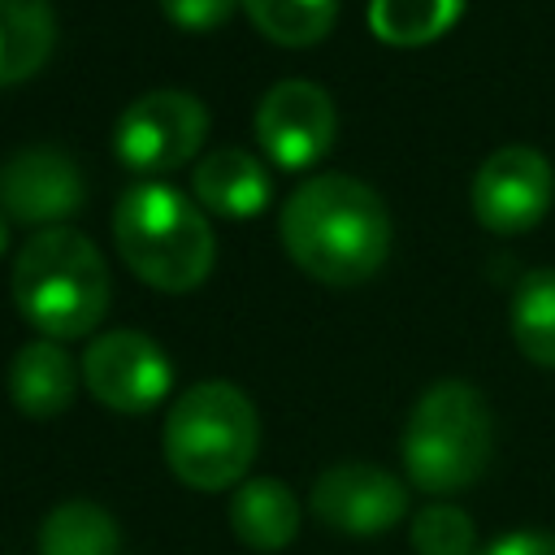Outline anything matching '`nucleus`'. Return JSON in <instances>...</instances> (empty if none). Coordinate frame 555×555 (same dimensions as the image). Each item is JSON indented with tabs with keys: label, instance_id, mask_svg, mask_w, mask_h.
<instances>
[{
	"label": "nucleus",
	"instance_id": "f8f14e48",
	"mask_svg": "<svg viewBox=\"0 0 555 555\" xmlns=\"http://www.w3.org/2000/svg\"><path fill=\"white\" fill-rule=\"evenodd\" d=\"M78 395V364L52 338L26 343L9 364V399L17 412L48 421L61 416Z\"/></svg>",
	"mask_w": 555,
	"mask_h": 555
},
{
	"label": "nucleus",
	"instance_id": "f257e3e1",
	"mask_svg": "<svg viewBox=\"0 0 555 555\" xmlns=\"http://www.w3.org/2000/svg\"><path fill=\"white\" fill-rule=\"evenodd\" d=\"M286 256L325 286L369 282L390 256V212L373 186L347 173L304 178L282 208Z\"/></svg>",
	"mask_w": 555,
	"mask_h": 555
},
{
	"label": "nucleus",
	"instance_id": "39448f33",
	"mask_svg": "<svg viewBox=\"0 0 555 555\" xmlns=\"http://www.w3.org/2000/svg\"><path fill=\"white\" fill-rule=\"evenodd\" d=\"M403 468L408 481L425 494L468 490L494 451V416L477 386L447 377L434 382L403 425Z\"/></svg>",
	"mask_w": 555,
	"mask_h": 555
},
{
	"label": "nucleus",
	"instance_id": "2eb2a0df",
	"mask_svg": "<svg viewBox=\"0 0 555 555\" xmlns=\"http://www.w3.org/2000/svg\"><path fill=\"white\" fill-rule=\"evenodd\" d=\"M56 43V13L48 0H0V87L26 82L43 69Z\"/></svg>",
	"mask_w": 555,
	"mask_h": 555
},
{
	"label": "nucleus",
	"instance_id": "1a4fd4ad",
	"mask_svg": "<svg viewBox=\"0 0 555 555\" xmlns=\"http://www.w3.org/2000/svg\"><path fill=\"white\" fill-rule=\"evenodd\" d=\"M334 100L304 78H286L256 104V139L282 169H312L334 147Z\"/></svg>",
	"mask_w": 555,
	"mask_h": 555
},
{
	"label": "nucleus",
	"instance_id": "5701e85b",
	"mask_svg": "<svg viewBox=\"0 0 555 555\" xmlns=\"http://www.w3.org/2000/svg\"><path fill=\"white\" fill-rule=\"evenodd\" d=\"M4 247H9V221L0 217V256H4Z\"/></svg>",
	"mask_w": 555,
	"mask_h": 555
},
{
	"label": "nucleus",
	"instance_id": "f3484780",
	"mask_svg": "<svg viewBox=\"0 0 555 555\" xmlns=\"http://www.w3.org/2000/svg\"><path fill=\"white\" fill-rule=\"evenodd\" d=\"M512 338L525 360L555 369V269H533L520 278L512 299Z\"/></svg>",
	"mask_w": 555,
	"mask_h": 555
},
{
	"label": "nucleus",
	"instance_id": "20e7f679",
	"mask_svg": "<svg viewBox=\"0 0 555 555\" xmlns=\"http://www.w3.org/2000/svg\"><path fill=\"white\" fill-rule=\"evenodd\" d=\"M165 464L191 490H225L247 477L260 447V416L234 382H195L165 416Z\"/></svg>",
	"mask_w": 555,
	"mask_h": 555
},
{
	"label": "nucleus",
	"instance_id": "4be33fe9",
	"mask_svg": "<svg viewBox=\"0 0 555 555\" xmlns=\"http://www.w3.org/2000/svg\"><path fill=\"white\" fill-rule=\"evenodd\" d=\"M477 555H555V533H546V529H516V533L494 538Z\"/></svg>",
	"mask_w": 555,
	"mask_h": 555
},
{
	"label": "nucleus",
	"instance_id": "f03ea898",
	"mask_svg": "<svg viewBox=\"0 0 555 555\" xmlns=\"http://www.w3.org/2000/svg\"><path fill=\"white\" fill-rule=\"evenodd\" d=\"M113 238L134 278L156 291H195L217 260L212 225L199 204L165 182H134L113 208Z\"/></svg>",
	"mask_w": 555,
	"mask_h": 555
},
{
	"label": "nucleus",
	"instance_id": "6e6552de",
	"mask_svg": "<svg viewBox=\"0 0 555 555\" xmlns=\"http://www.w3.org/2000/svg\"><path fill=\"white\" fill-rule=\"evenodd\" d=\"M468 195H473V212L486 230L520 234L546 217L551 195H555V173L538 147L512 143V147H499L494 156H486Z\"/></svg>",
	"mask_w": 555,
	"mask_h": 555
},
{
	"label": "nucleus",
	"instance_id": "aec40b11",
	"mask_svg": "<svg viewBox=\"0 0 555 555\" xmlns=\"http://www.w3.org/2000/svg\"><path fill=\"white\" fill-rule=\"evenodd\" d=\"M412 546L416 555H473L477 546L473 516L455 503H425L412 516Z\"/></svg>",
	"mask_w": 555,
	"mask_h": 555
},
{
	"label": "nucleus",
	"instance_id": "dca6fc26",
	"mask_svg": "<svg viewBox=\"0 0 555 555\" xmlns=\"http://www.w3.org/2000/svg\"><path fill=\"white\" fill-rule=\"evenodd\" d=\"M117 520L91 499H65L39 525V555H117Z\"/></svg>",
	"mask_w": 555,
	"mask_h": 555
},
{
	"label": "nucleus",
	"instance_id": "0eeeda50",
	"mask_svg": "<svg viewBox=\"0 0 555 555\" xmlns=\"http://www.w3.org/2000/svg\"><path fill=\"white\" fill-rule=\"evenodd\" d=\"M82 382L104 408L139 416V412H152L169 395L173 364L156 338L139 330H108L87 343Z\"/></svg>",
	"mask_w": 555,
	"mask_h": 555
},
{
	"label": "nucleus",
	"instance_id": "6ab92c4d",
	"mask_svg": "<svg viewBox=\"0 0 555 555\" xmlns=\"http://www.w3.org/2000/svg\"><path fill=\"white\" fill-rule=\"evenodd\" d=\"M251 26L282 48H312L334 30L338 0H238Z\"/></svg>",
	"mask_w": 555,
	"mask_h": 555
},
{
	"label": "nucleus",
	"instance_id": "a211bd4d",
	"mask_svg": "<svg viewBox=\"0 0 555 555\" xmlns=\"http://www.w3.org/2000/svg\"><path fill=\"white\" fill-rule=\"evenodd\" d=\"M464 0H373L369 26L390 48H421L447 35L460 17Z\"/></svg>",
	"mask_w": 555,
	"mask_h": 555
},
{
	"label": "nucleus",
	"instance_id": "9d476101",
	"mask_svg": "<svg viewBox=\"0 0 555 555\" xmlns=\"http://www.w3.org/2000/svg\"><path fill=\"white\" fill-rule=\"evenodd\" d=\"M408 512V490L395 473L377 464H334L317 477L312 486V516L347 538H373L386 533L403 520Z\"/></svg>",
	"mask_w": 555,
	"mask_h": 555
},
{
	"label": "nucleus",
	"instance_id": "4468645a",
	"mask_svg": "<svg viewBox=\"0 0 555 555\" xmlns=\"http://www.w3.org/2000/svg\"><path fill=\"white\" fill-rule=\"evenodd\" d=\"M230 529L251 551H282L299 529V503L278 477H247L230 499Z\"/></svg>",
	"mask_w": 555,
	"mask_h": 555
},
{
	"label": "nucleus",
	"instance_id": "423d86ee",
	"mask_svg": "<svg viewBox=\"0 0 555 555\" xmlns=\"http://www.w3.org/2000/svg\"><path fill=\"white\" fill-rule=\"evenodd\" d=\"M208 134V108L191 91H147L126 104L113 130V152L134 173H169L186 165Z\"/></svg>",
	"mask_w": 555,
	"mask_h": 555
},
{
	"label": "nucleus",
	"instance_id": "7ed1b4c3",
	"mask_svg": "<svg viewBox=\"0 0 555 555\" xmlns=\"http://www.w3.org/2000/svg\"><path fill=\"white\" fill-rule=\"evenodd\" d=\"M13 304L43 338H82L108 312V264L100 247L69 225L39 230L13 260Z\"/></svg>",
	"mask_w": 555,
	"mask_h": 555
},
{
	"label": "nucleus",
	"instance_id": "9b49d317",
	"mask_svg": "<svg viewBox=\"0 0 555 555\" xmlns=\"http://www.w3.org/2000/svg\"><path fill=\"white\" fill-rule=\"evenodd\" d=\"M87 182L61 147H22L0 165V208L22 225L52 230L82 212Z\"/></svg>",
	"mask_w": 555,
	"mask_h": 555
},
{
	"label": "nucleus",
	"instance_id": "412c9836",
	"mask_svg": "<svg viewBox=\"0 0 555 555\" xmlns=\"http://www.w3.org/2000/svg\"><path fill=\"white\" fill-rule=\"evenodd\" d=\"M234 4H238V0H160L165 17H169L173 26H182V30H195V35L225 26L230 13H234Z\"/></svg>",
	"mask_w": 555,
	"mask_h": 555
},
{
	"label": "nucleus",
	"instance_id": "ddd939ff",
	"mask_svg": "<svg viewBox=\"0 0 555 555\" xmlns=\"http://www.w3.org/2000/svg\"><path fill=\"white\" fill-rule=\"evenodd\" d=\"M195 204L217 217H256L269 204V173L264 165L243 147H217L208 152L191 173Z\"/></svg>",
	"mask_w": 555,
	"mask_h": 555
}]
</instances>
